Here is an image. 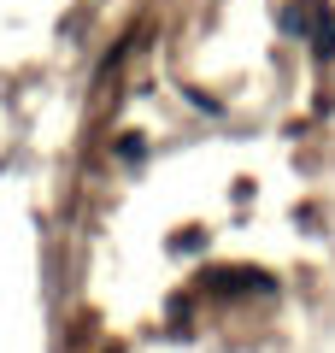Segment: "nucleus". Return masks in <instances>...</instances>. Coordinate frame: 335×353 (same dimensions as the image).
<instances>
[{"label":"nucleus","instance_id":"f257e3e1","mask_svg":"<svg viewBox=\"0 0 335 353\" xmlns=\"http://www.w3.org/2000/svg\"><path fill=\"white\" fill-rule=\"evenodd\" d=\"M283 24L294 30V36H306L318 59H335V12L323 6V0H306V6H288V12H283Z\"/></svg>","mask_w":335,"mask_h":353}]
</instances>
